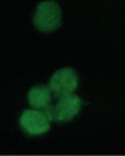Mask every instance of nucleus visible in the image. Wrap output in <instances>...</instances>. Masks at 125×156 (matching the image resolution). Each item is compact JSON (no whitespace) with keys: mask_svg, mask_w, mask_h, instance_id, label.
<instances>
[{"mask_svg":"<svg viewBox=\"0 0 125 156\" xmlns=\"http://www.w3.org/2000/svg\"><path fill=\"white\" fill-rule=\"evenodd\" d=\"M62 11L57 1L48 0L39 3L35 10L34 24L43 32L57 29L61 24Z\"/></svg>","mask_w":125,"mask_h":156,"instance_id":"f257e3e1","label":"nucleus"},{"mask_svg":"<svg viewBox=\"0 0 125 156\" xmlns=\"http://www.w3.org/2000/svg\"><path fill=\"white\" fill-rule=\"evenodd\" d=\"M81 106L82 101L78 96L68 94L60 96L55 106H48L45 112L50 119L56 122H66L79 113Z\"/></svg>","mask_w":125,"mask_h":156,"instance_id":"f03ea898","label":"nucleus"},{"mask_svg":"<svg viewBox=\"0 0 125 156\" xmlns=\"http://www.w3.org/2000/svg\"><path fill=\"white\" fill-rule=\"evenodd\" d=\"M49 117L45 112L27 109L22 113L19 123L23 130L30 135H40L50 129Z\"/></svg>","mask_w":125,"mask_h":156,"instance_id":"7ed1b4c3","label":"nucleus"},{"mask_svg":"<svg viewBox=\"0 0 125 156\" xmlns=\"http://www.w3.org/2000/svg\"><path fill=\"white\" fill-rule=\"evenodd\" d=\"M78 77L75 70L65 67L57 70L51 76L49 87L57 96L71 94L77 87Z\"/></svg>","mask_w":125,"mask_h":156,"instance_id":"20e7f679","label":"nucleus"},{"mask_svg":"<svg viewBox=\"0 0 125 156\" xmlns=\"http://www.w3.org/2000/svg\"><path fill=\"white\" fill-rule=\"evenodd\" d=\"M29 104L37 108H45L49 106L51 96L50 90L43 85L33 87L28 92Z\"/></svg>","mask_w":125,"mask_h":156,"instance_id":"39448f33","label":"nucleus"}]
</instances>
